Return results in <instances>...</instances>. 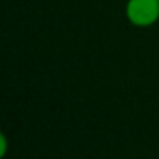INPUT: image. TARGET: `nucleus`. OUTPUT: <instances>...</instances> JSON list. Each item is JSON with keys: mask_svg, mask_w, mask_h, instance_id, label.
I'll return each mask as SVG.
<instances>
[{"mask_svg": "<svg viewBox=\"0 0 159 159\" xmlns=\"http://www.w3.org/2000/svg\"><path fill=\"white\" fill-rule=\"evenodd\" d=\"M128 22L137 28H149L159 21V0H128L125 5Z\"/></svg>", "mask_w": 159, "mask_h": 159, "instance_id": "1", "label": "nucleus"}, {"mask_svg": "<svg viewBox=\"0 0 159 159\" xmlns=\"http://www.w3.org/2000/svg\"><path fill=\"white\" fill-rule=\"evenodd\" d=\"M0 145H2V149H0V157H5L7 156V137H5V134H0Z\"/></svg>", "mask_w": 159, "mask_h": 159, "instance_id": "2", "label": "nucleus"}]
</instances>
